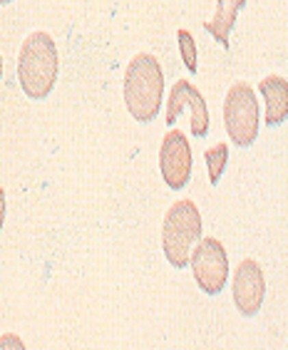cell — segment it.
I'll use <instances>...</instances> for the list:
<instances>
[{
  "label": "cell",
  "mask_w": 288,
  "mask_h": 350,
  "mask_svg": "<svg viewBox=\"0 0 288 350\" xmlns=\"http://www.w3.org/2000/svg\"><path fill=\"white\" fill-rule=\"evenodd\" d=\"M60 70V57L53 35L45 30L27 35L18 55V82L30 100H45L53 92Z\"/></svg>",
  "instance_id": "obj_1"
},
{
  "label": "cell",
  "mask_w": 288,
  "mask_h": 350,
  "mask_svg": "<svg viewBox=\"0 0 288 350\" xmlns=\"http://www.w3.org/2000/svg\"><path fill=\"white\" fill-rule=\"evenodd\" d=\"M164 100V72L155 55L140 53L125 70V105L137 122L157 120Z\"/></svg>",
  "instance_id": "obj_2"
},
{
  "label": "cell",
  "mask_w": 288,
  "mask_h": 350,
  "mask_svg": "<svg viewBox=\"0 0 288 350\" xmlns=\"http://www.w3.org/2000/svg\"><path fill=\"white\" fill-rule=\"evenodd\" d=\"M201 214L192 199H179L169 206L161 226V251L174 269H187L192 251L201 241Z\"/></svg>",
  "instance_id": "obj_3"
},
{
  "label": "cell",
  "mask_w": 288,
  "mask_h": 350,
  "mask_svg": "<svg viewBox=\"0 0 288 350\" xmlns=\"http://www.w3.org/2000/svg\"><path fill=\"white\" fill-rule=\"evenodd\" d=\"M259 124H261V112H259V100L251 85L236 82L224 97V127L236 147H251L259 137Z\"/></svg>",
  "instance_id": "obj_4"
},
{
  "label": "cell",
  "mask_w": 288,
  "mask_h": 350,
  "mask_svg": "<svg viewBox=\"0 0 288 350\" xmlns=\"http://www.w3.org/2000/svg\"><path fill=\"white\" fill-rule=\"evenodd\" d=\"M194 281L207 296H219L228 281V256L224 243L214 236H201L189 258Z\"/></svg>",
  "instance_id": "obj_5"
},
{
  "label": "cell",
  "mask_w": 288,
  "mask_h": 350,
  "mask_svg": "<svg viewBox=\"0 0 288 350\" xmlns=\"http://www.w3.org/2000/svg\"><path fill=\"white\" fill-rule=\"evenodd\" d=\"M192 164H194V157L184 132L169 129L159 147V172L164 176V184L174 191L184 189L192 179Z\"/></svg>",
  "instance_id": "obj_6"
},
{
  "label": "cell",
  "mask_w": 288,
  "mask_h": 350,
  "mask_svg": "<svg viewBox=\"0 0 288 350\" xmlns=\"http://www.w3.org/2000/svg\"><path fill=\"white\" fill-rule=\"evenodd\" d=\"M189 109L192 112V135L194 137H204L209 135V109H207V100L204 94L192 85L189 80H176L169 90V102H167V112H164V122L167 124H174L179 120V115Z\"/></svg>",
  "instance_id": "obj_7"
},
{
  "label": "cell",
  "mask_w": 288,
  "mask_h": 350,
  "mask_svg": "<svg viewBox=\"0 0 288 350\" xmlns=\"http://www.w3.org/2000/svg\"><path fill=\"white\" fill-rule=\"evenodd\" d=\"M266 298V278L254 258H244L234 273V304L244 318L259 316Z\"/></svg>",
  "instance_id": "obj_8"
},
{
  "label": "cell",
  "mask_w": 288,
  "mask_h": 350,
  "mask_svg": "<svg viewBox=\"0 0 288 350\" xmlns=\"http://www.w3.org/2000/svg\"><path fill=\"white\" fill-rule=\"evenodd\" d=\"M259 92L266 102V115L263 122L266 127H278L288 120V82L278 75H268L259 85Z\"/></svg>",
  "instance_id": "obj_9"
},
{
  "label": "cell",
  "mask_w": 288,
  "mask_h": 350,
  "mask_svg": "<svg viewBox=\"0 0 288 350\" xmlns=\"http://www.w3.org/2000/svg\"><path fill=\"white\" fill-rule=\"evenodd\" d=\"M246 5V0H216V13L214 18H209L204 23V30H207L216 42H222L224 50H228V33L231 27L236 25V18H239V10Z\"/></svg>",
  "instance_id": "obj_10"
},
{
  "label": "cell",
  "mask_w": 288,
  "mask_h": 350,
  "mask_svg": "<svg viewBox=\"0 0 288 350\" xmlns=\"http://www.w3.org/2000/svg\"><path fill=\"white\" fill-rule=\"evenodd\" d=\"M204 159H207V169H209V182L216 187V184L222 182L224 169L228 164V144L226 142H219L214 147H209L204 152Z\"/></svg>",
  "instance_id": "obj_11"
},
{
  "label": "cell",
  "mask_w": 288,
  "mask_h": 350,
  "mask_svg": "<svg viewBox=\"0 0 288 350\" xmlns=\"http://www.w3.org/2000/svg\"><path fill=\"white\" fill-rule=\"evenodd\" d=\"M176 40H179V53H181V60H184V65H187V70L192 75L199 70V65H196V42H194V35L189 33V30H184V27H179L176 30Z\"/></svg>",
  "instance_id": "obj_12"
},
{
  "label": "cell",
  "mask_w": 288,
  "mask_h": 350,
  "mask_svg": "<svg viewBox=\"0 0 288 350\" xmlns=\"http://www.w3.org/2000/svg\"><path fill=\"white\" fill-rule=\"evenodd\" d=\"M0 350H27V348H25V343H23L21 336L5 333V336H0Z\"/></svg>",
  "instance_id": "obj_13"
},
{
  "label": "cell",
  "mask_w": 288,
  "mask_h": 350,
  "mask_svg": "<svg viewBox=\"0 0 288 350\" xmlns=\"http://www.w3.org/2000/svg\"><path fill=\"white\" fill-rule=\"evenodd\" d=\"M3 224H5V191L0 187V231H3Z\"/></svg>",
  "instance_id": "obj_14"
},
{
  "label": "cell",
  "mask_w": 288,
  "mask_h": 350,
  "mask_svg": "<svg viewBox=\"0 0 288 350\" xmlns=\"http://www.w3.org/2000/svg\"><path fill=\"white\" fill-rule=\"evenodd\" d=\"M0 80H3V55H0Z\"/></svg>",
  "instance_id": "obj_15"
},
{
  "label": "cell",
  "mask_w": 288,
  "mask_h": 350,
  "mask_svg": "<svg viewBox=\"0 0 288 350\" xmlns=\"http://www.w3.org/2000/svg\"><path fill=\"white\" fill-rule=\"evenodd\" d=\"M8 3H13V0H0V5H8Z\"/></svg>",
  "instance_id": "obj_16"
}]
</instances>
